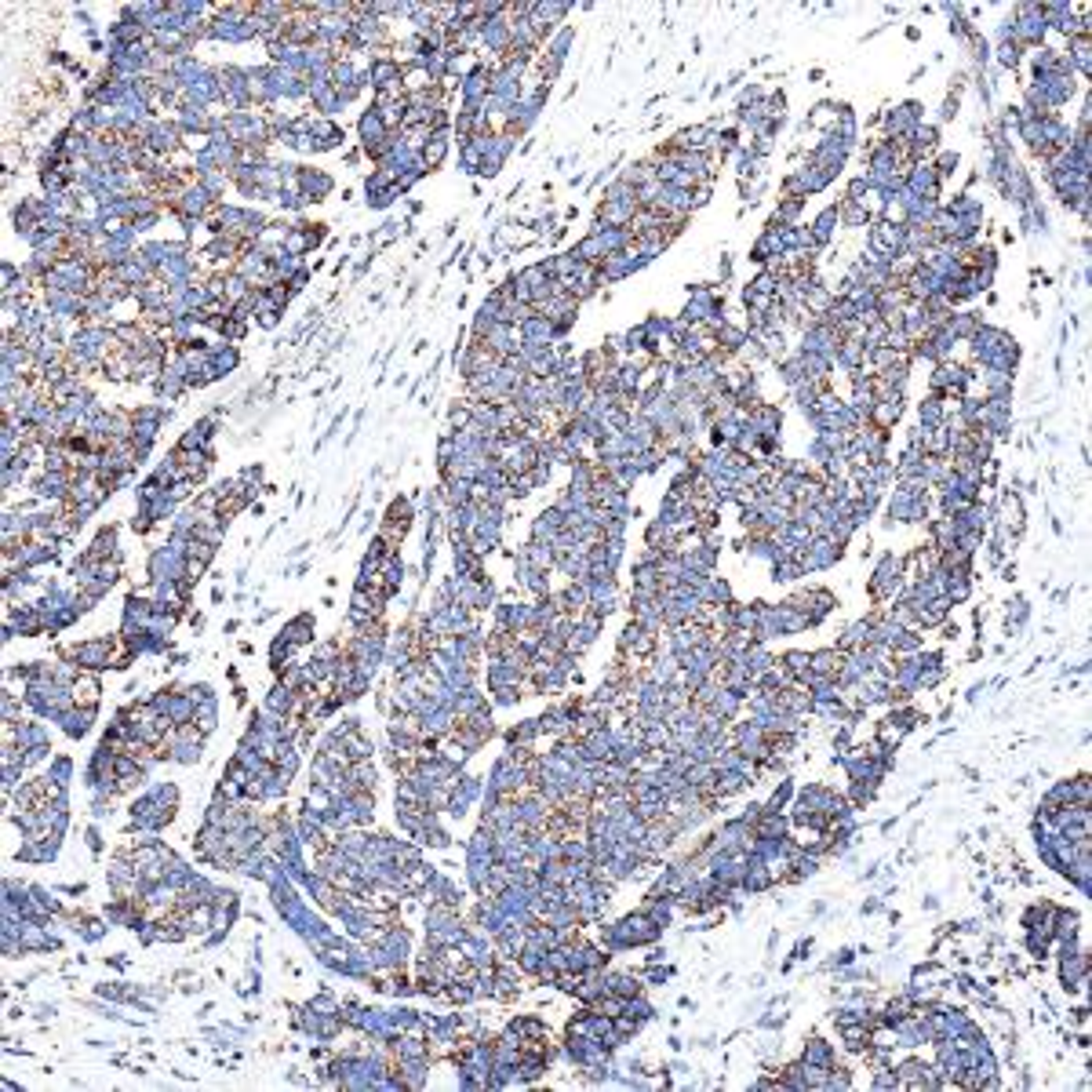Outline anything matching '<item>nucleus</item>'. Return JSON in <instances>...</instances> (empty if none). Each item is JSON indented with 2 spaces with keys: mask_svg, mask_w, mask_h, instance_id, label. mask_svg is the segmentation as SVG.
I'll use <instances>...</instances> for the list:
<instances>
[{
  "mask_svg": "<svg viewBox=\"0 0 1092 1092\" xmlns=\"http://www.w3.org/2000/svg\"><path fill=\"white\" fill-rule=\"evenodd\" d=\"M1045 37H1048V26H1045V19H1041L1038 0L1016 4V11H1012V40H1016L1023 52H1034V48L1045 44Z\"/></svg>",
  "mask_w": 1092,
  "mask_h": 1092,
  "instance_id": "1",
  "label": "nucleus"
},
{
  "mask_svg": "<svg viewBox=\"0 0 1092 1092\" xmlns=\"http://www.w3.org/2000/svg\"><path fill=\"white\" fill-rule=\"evenodd\" d=\"M1060 52L1067 55L1074 77H1092V37H1070Z\"/></svg>",
  "mask_w": 1092,
  "mask_h": 1092,
  "instance_id": "2",
  "label": "nucleus"
},
{
  "mask_svg": "<svg viewBox=\"0 0 1092 1092\" xmlns=\"http://www.w3.org/2000/svg\"><path fill=\"white\" fill-rule=\"evenodd\" d=\"M299 190L306 200H324L331 190H335V179L321 168H299Z\"/></svg>",
  "mask_w": 1092,
  "mask_h": 1092,
  "instance_id": "3",
  "label": "nucleus"
},
{
  "mask_svg": "<svg viewBox=\"0 0 1092 1092\" xmlns=\"http://www.w3.org/2000/svg\"><path fill=\"white\" fill-rule=\"evenodd\" d=\"M448 150H452V135H448V132L430 135V139H426V146L419 150V157H423V168H426V171L441 168V164L448 161Z\"/></svg>",
  "mask_w": 1092,
  "mask_h": 1092,
  "instance_id": "4",
  "label": "nucleus"
},
{
  "mask_svg": "<svg viewBox=\"0 0 1092 1092\" xmlns=\"http://www.w3.org/2000/svg\"><path fill=\"white\" fill-rule=\"evenodd\" d=\"M837 222L841 226H871L874 222V215H871V208L863 204V200H837Z\"/></svg>",
  "mask_w": 1092,
  "mask_h": 1092,
  "instance_id": "5",
  "label": "nucleus"
},
{
  "mask_svg": "<svg viewBox=\"0 0 1092 1092\" xmlns=\"http://www.w3.org/2000/svg\"><path fill=\"white\" fill-rule=\"evenodd\" d=\"M958 164H961V154L958 150H936L932 154V171H936V179L947 186V179L958 171Z\"/></svg>",
  "mask_w": 1092,
  "mask_h": 1092,
  "instance_id": "6",
  "label": "nucleus"
},
{
  "mask_svg": "<svg viewBox=\"0 0 1092 1092\" xmlns=\"http://www.w3.org/2000/svg\"><path fill=\"white\" fill-rule=\"evenodd\" d=\"M1023 55L1027 52L1019 44H994V55H990V59H994L1005 74H1016V70L1023 66Z\"/></svg>",
  "mask_w": 1092,
  "mask_h": 1092,
  "instance_id": "7",
  "label": "nucleus"
},
{
  "mask_svg": "<svg viewBox=\"0 0 1092 1092\" xmlns=\"http://www.w3.org/2000/svg\"><path fill=\"white\" fill-rule=\"evenodd\" d=\"M968 55H972V70H976V74H983V66H987V62H990V55H994V44H990V40L987 37H983V33L980 30H976L972 33V37H968Z\"/></svg>",
  "mask_w": 1092,
  "mask_h": 1092,
  "instance_id": "8",
  "label": "nucleus"
},
{
  "mask_svg": "<svg viewBox=\"0 0 1092 1092\" xmlns=\"http://www.w3.org/2000/svg\"><path fill=\"white\" fill-rule=\"evenodd\" d=\"M958 113H961V95H951V91H947L943 106H939V120H943V124H947V120H954V117H958Z\"/></svg>",
  "mask_w": 1092,
  "mask_h": 1092,
  "instance_id": "9",
  "label": "nucleus"
}]
</instances>
